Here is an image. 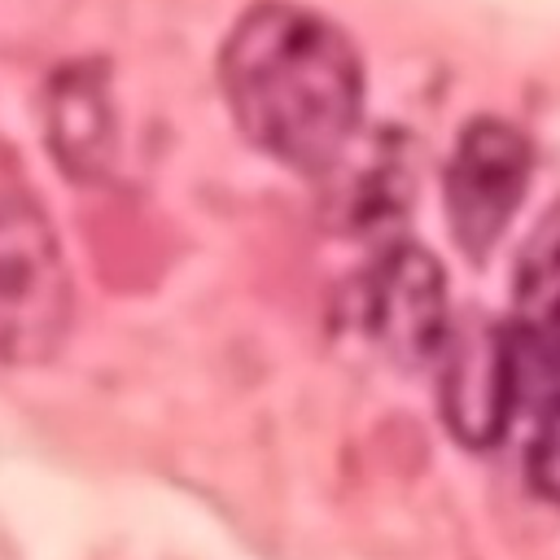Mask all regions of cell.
Returning a JSON list of instances; mask_svg holds the SVG:
<instances>
[{
    "label": "cell",
    "mask_w": 560,
    "mask_h": 560,
    "mask_svg": "<svg viewBox=\"0 0 560 560\" xmlns=\"http://www.w3.org/2000/svg\"><path fill=\"white\" fill-rule=\"evenodd\" d=\"M219 83L249 144L324 175L363 122V61L350 35L293 0L249 4L219 48Z\"/></svg>",
    "instance_id": "1"
},
{
    "label": "cell",
    "mask_w": 560,
    "mask_h": 560,
    "mask_svg": "<svg viewBox=\"0 0 560 560\" xmlns=\"http://www.w3.org/2000/svg\"><path fill=\"white\" fill-rule=\"evenodd\" d=\"M70 328V271L39 201L0 184V363L48 359Z\"/></svg>",
    "instance_id": "2"
},
{
    "label": "cell",
    "mask_w": 560,
    "mask_h": 560,
    "mask_svg": "<svg viewBox=\"0 0 560 560\" xmlns=\"http://www.w3.org/2000/svg\"><path fill=\"white\" fill-rule=\"evenodd\" d=\"M359 324L402 368L442 363L455 337L442 262L411 241H394L389 249H381L359 280Z\"/></svg>",
    "instance_id": "3"
},
{
    "label": "cell",
    "mask_w": 560,
    "mask_h": 560,
    "mask_svg": "<svg viewBox=\"0 0 560 560\" xmlns=\"http://www.w3.org/2000/svg\"><path fill=\"white\" fill-rule=\"evenodd\" d=\"M525 188L529 140L503 118H472L446 166V219L468 258H486L512 223Z\"/></svg>",
    "instance_id": "4"
},
{
    "label": "cell",
    "mask_w": 560,
    "mask_h": 560,
    "mask_svg": "<svg viewBox=\"0 0 560 560\" xmlns=\"http://www.w3.org/2000/svg\"><path fill=\"white\" fill-rule=\"evenodd\" d=\"M521 394V354L508 324H490L472 337L455 328L442 354V411L455 438L468 446H494L512 420Z\"/></svg>",
    "instance_id": "5"
},
{
    "label": "cell",
    "mask_w": 560,
    "mask_h": 560,
    "mask_svg": "<svg viewBox=\"0 0 560 560\" xmlns=\"http://www.w3.org/2000/svg\"><path fill=\"white\" fill-rule=\"evenodd\" d=\"M503 324L525 372H560V201L538 219L521 249L512 315Z\"/></svg>",
    "instance_id": "6"
},
{
    "label": "cell",
    "mask_w": 560,
    "mask_h": 560,
    "mask_svg": "<svg viewBox=\"0 0 560 560\" xmlns=\"http://www.w3.org/2000/svg\"><path fill=\"white\" fill-rule=\"evenodd\" d=\"M525 477L538 490V499L560 508V389L538 411V424L525 451Z\"/></svg>",
    "instance_id": "7"
}]
</instances>
